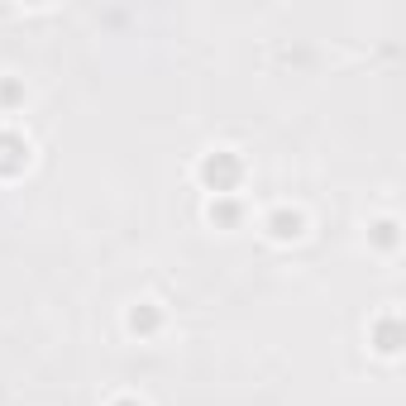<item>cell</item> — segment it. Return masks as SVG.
Masks as SVG:
<instances>
[{"label": "cell", "mask_w": 406, "mask_h": 406, "mask_svg": "<svg viewBox=\"0 0 406 406\" xmlns=\"http://www.w3.org/2000/svg\"><path fill=\"white\" fill-rule=\"evenodd\" d=\"M268 225H272V239H297L301 235V215H287V210H277Z\"/></svg>", "instance_id": "cell-1"}]
</instances>
